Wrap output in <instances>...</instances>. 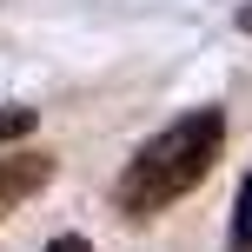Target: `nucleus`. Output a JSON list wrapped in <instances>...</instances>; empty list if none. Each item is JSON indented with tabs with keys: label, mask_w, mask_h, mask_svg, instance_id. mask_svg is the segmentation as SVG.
I'll return each instance as SVG.
<instances>
[{
	"label": "nucleus",
	"mask_w": 252,
	"mask_h": 252,
	"mask_svg": "<svg viewBox=\"0 0 252 252\" xmlns=\"http://www.w3.org/2000/svg\"><path fill=\"white\" fill-rule=\"evenodd\" d=\"M40 126V113L33 106H0V146H13V139H27Z\"/></svg>",
	"instance_id": "20e7f679"
},
{
	"label": "nucleus",
	"mask_w": 252,
	"mask_h": 252,
	"mask_svg": "<svg viewBox=\"0 0 252 252\" xmlns=\"http://www.w3.org/2000/svg\"><path fill=\"white\" fill-rule=\"evenodd\" d=\"M53 186V153H7L0 159V219L20 213L33 192Z\"/></svg>",
	"instance_id": "f03ea898"
},
{
	"label": "nucleus",
	"mask_w": 252,
	"mask_h": 252,
	"mask_svg": "<svg viewBox=\"0 0 252 252\" xmlns=\"http://www.w3.org/2000/svg\"><path fill=\"white\" fill-rule=\"evenodd\" d=\"M239 27H246V33H252V7H239Z\"/></svg>",
	"instance_id": "423d86ee"
},
{
	"label": "nucleus",
	"mask_w": 252,
	"mask_h": 252,
	"mask_svg": "<svg viewBox=\"0 0 252 252\" xmlns=\"http://www.w3.org/2000/svg\"><path fill=\"white\" fill-rule=\"evenodd\" d=\"M219 146H226V113H219V106H192V113H179L173 126H159V133L126 159V173L113 179L120 219L146 226V219H159L166 206H179L219 166Z\"/></svg>",
	"instance_id": "f257e3e1"
},
{
	"label": "nucleus",
	"mask_w": 252,
	"mask_h": 252,
	"mask_svg": "<svg viewBox=\"0 0 252 252\" xmlns=\"http://www.w3.org/2000/svg\"><path fill=\"white\" fill-rule=\"evenodd\" d=\"M232 252H252V173L239 179V206H232Z\"/></svg>",
	"instance_id": "7ed1b4c3"
},
{
	"label": "nucleus",
	"mask_w": 252,
	"mask_h": 252,
	"mask_svg": "<svg viewBox=\"0 0 252 252\" xmlns=\"http://www.w3.org/2000/svg\"><path fill=\"white\" fill-rule=\"evenodd\" d=\"M40 252H93V246L80 239V232H60V239H53V246H40Z\"/></svg>",
	"instance_id": "39448f33"
}]
</instances>
